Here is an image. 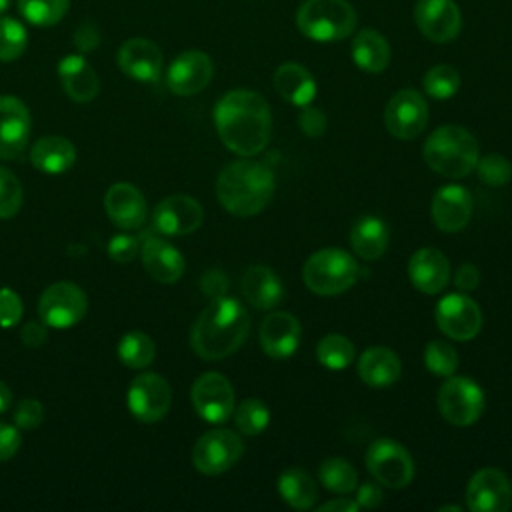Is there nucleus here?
I'll return each mask as SVG.
<instances>
[{
  "label": "nucleus",
  "instance_id": "nucleus-54",
  "mask_svg": "<svg viewBox=\"0 0 512 512\" xmlns=\"http://www.w3.org/2000/svg\"><path fill=\"white\" fill-rule=\"evenodd\" d=\"M360 506L356 500L350 498H334L330 502H324L318 512H356Z\"/></svg>",
  "mask_w": 512,
  "mask_h": 512
},
{
  "label": "nucleus",
  "instance_id": "nucleus-47",
  "mask_svg": "<svg viewBox=\"0 0 512 512\" xmlns=\"http://www.w3.org/2000/svg\"><path fill=\"white\" fill-rule=\"evenodd\" d=\"M298 126L310 138L322 136L324 130H326V116L320 108H314V106L306 104V106H302V112L298 116Z\"/></svg>",
  "mask_w": 512,
  "mask_h": 512
},
{
  "label": "nucleus",
  "instance_id": "nucleus-19",
  "mask_svg": "<svg viewBox=\"0 0 512 512\" xmlns=\"http://www.w3.org/2000/svg\"><path fill=\"white\" fill-rule=\"evenodd\" d=\"M204 210L198 200L186 194H172L154 208V228L168 236H184L200 228Z\"/></svg>",
  "mask_w": 512,
  "mask_h": 512
},
{
  "label": "nucleus",
  "instance_id": "nucleus-51",
  "mask_svg": "<svg viewBox=\"0 0 512 512\" xmlns=\"http://www.w3.org/2000/svg\"><path fill=\"white\" fill-rule=\"evenodd\" d=\"M480 284V272L474 264H462L458 266L456 274H454V286L460 292H470Z\"/></svg>",
  "mask_w": 512,
  "mask_h": 512
},
{
  "label": "nucleus",
  "instance_id": "nucleus-34",
  "mask_svg": "<svg viewBox=\"0 0 512 512\" xmlns=\"http://www.w3.org/2000/svg\"><path fill=\"white\" fill-rule=\"evenodd\" d=\"M320 482L334 494H350L358 486V474L354 466L344 458H328L318 470Z\"/></svg>",
  "mask_w": 512,
  "mask_h": 512
},
{
  "label": "nucleus",
  "instance_id": "nucleus-13",
  "mask_svg": "<svg viewBox=\"0 0 512 512\" xmlns=\"http://www.w3.org/2000/svg\"><path fill=\"white\" fill-rule=\"evenodd\" d=\"M436 324L452 340L466 342L478 336L482 328V310L466 292L446 294L436 304Z\"/></svg>",
  "mask_w": 512,
  "mask_h": 512
},
{
  "label": "nucleus",
  "instance_id": "nucleus-28",
  "mask_svg": "<svg viewBox=\"0 0 512 512\" xmlns=\"http://www.w3.org/2000/svg\"><path fill=\"white\" fill-rule=\"evenodd\" d=\"M242 292L248 304L258 310H272L284 298V288L276 272L268 266H252L242 276Z\"/></svg>",
  "mask_w": 512,
  "mask_h": 512
},
{
  "label": "nucleus",
  "instance_id": "nucleus-37",
  "mask_svg": "<svg viewBox=\"0 0 512 512\" xmlns=\"http://www.w3.org/2000/svg\"><path fill=\"white\" fill-rule=\"evenodd\" d=\"M424 92L434 100H448L460 88V74L450 64L432 66L422 78Z\"/></svg>",
  "mask_w": 512,
  "mask_h": 512
},
{
  "label": "nucleus",
  "instance_id": "nucleus-44",
  "mask_svg": "<svg viewBox=\"0 0 512 512\" xmlns=\"http://www.w3.org/2000/svg\"><path fill=\"white\" fill-rule=\"evenodd\" d=\"M44 420V408L36 398H22L14 408V424L22 430L38 428Z\"/></svg>",
  "mask_w": 512,
  "mask_h": 512
},
{
  "label": "nucleus",
  "instance_id": "nucleus-18",
  "mask_svg": "<svg viewBox=\"0 0 512 512\" xmlns=\"http://www.w3.org/2000/svg\"><path fill=\"white\" fill-rule=\"evenodd\" d=\"M30 112L16 96H0V158L16 160L30 138Z\"/></svg>",
  "mask_w": 512,
  "mask_h": 512
},
{
  "label": "nucleus",
  "instance_id": "nucleus-30",
  "mask_svg": "<svg viewBox=\"0 0 512 512\" xmlns=\"http://www.w3.org/2000/svg\"><path fill=\"white\" fill-rule=\"evenodd\" d=\"M30 162L44 174H62L76 162V148L68 138L44 136L34 142Z\"/></svg>",
  "mask_w": 512,
  "mask_h": 512
},
{
  "label": "nucleus",
  "instance_id": "nucleus-20",
  "mask_svg": "<svg viewBox=\"0 0 512 512\" xmlns=\"http://www.w3.org/2000/svg\"><path fill=\"white\" fill-rule=\"evenodd\" d=\"M472 216V196L466 188L448 184L436 190L432 198V220L442 232H460Z\"/></svg>",
  "mask_w": 512,
  "mask_h": 512
},
{
  "label": "nucleus",
  "instance_id": "nucleus-1",
  "mask_svg": "<svg viewBox=\"0 0 512 512\" xmlns=\"http://www.w3.org/2000/svg\"><path fill=\"white\" fill-rule=\"evenodd\" d=\"M214 126L228 150L246 158L256 156L272 134L270 106L254 90H230L214 106Z\"/></svg>",
  "mask_w": 512,
  "mask_h": 512
},
{
  "label": "nucleus",
  "instance_id": "nucleus-26",
  "mask_svg": "<svg viewBox=\"0 0 512 512\" xmlns=\"http://www.w3.org/2000/svg\"><path fill=\"white\" fill-rule=\"evenodd\" d=\"M58 76L64 92L74 102H90L100 90V80L94 68L80 54H68L58 62Z\"/></svg>",
  "mask_w": 512,
  "mask_h": 512
},
{
  "label": "nucleus",
  "instance_id": "nucleus-41",
  "mask_svg": "<svg viewBox=\"0 0 512 512\" xmlns=\"http://www.w3.org/2000/svg\"><path fill=\"white\" fill-rule=\"evenodd\" d=\"M424 364L436 376H452L458 368V354L448 342L432 340L424 348Z\"/></svg>",
  "mask_w": 512,
  "mask_h": 512
},
{
  "label": "nucleus",
  "instance_id": "nucleus-48",
  "mask_svg": "<svg viewBox=\"0 0 512 512\" xmlns=\"http://www.w3.org/2000/svg\"><path fill=\"white\" fill-rule=\"evenodd\" d=\"M200 288L206 296L210 298H220V296H226V290H228V276L218 270V268H212L208 272L202 274L200 278Z\"/></svg>",
  "mask_w": 512,
  "mask_h": 512
},
{
  "label": "nucleus",
  "instance_id": "nucleus-16",
  "mask_svg": "<svg viewBox=\"0 0 512 512\" xmlns=\"http://www.w3.org/2000/svg\"><path fill=\"white\" fill-rule=\"evenodd\" d=\"M414 22L424 38L446 44L460 34L462 14L454 0H418Z\"/></svg>",
  "mask_w": 512,
  "mask_h": 512
},
{
  "label": "nucleus",
  "instance_id": "nucleus-12",
  "mask_svg": "<svg viewBox=\"0 0 512 512\" xmlns=\"http://www.w3.org/2000/svg\"><path fill=\"white\" fill-rule=\"evenodd\" d=\"M384 122L398 140H414L428 124V106L420 92L412 88L398 90L386 104Z\"/></svg>",
  "mask_w": 512,
  "mask_h": 512
},
{
  "label": "nucleus",
  "instance_id": "nucleus-21",
  "mask_svg": "<svg viewBox=\"0 0 512 512\" xmlns=\"http://www.w3.org/2000/svg\"><path fill=\"white\" fill-rule=\"evenodd\" d=\"M162 52L146 38H130L118 50L120 70L138 82H156L162 74Z\"/></svg>",
  "mask_w": 512,
  "mask_h": 512
},
{
  "label": "nucleus",
  "instance_id": "nucleus-31",
  "mask_svg": "<svg viewBox=\"0 0 512 512\" xmlns=\"http://www.w3.org/2000/svg\"><path fill=\"white\" fill-rule=\"evenodd\" d=\"M388 226L376 216H362L350 230V244L354 254L362 260H378L388 248Z\"/></svg>",
  "mask_w": 512,
  "mask_h": 512
},
{
  "label": "nucleus",
  "instance_id": "nucleus-11",
  "mask_svg": "<svg viewBox=\"0 0 512 512\" xmlns=\"http://www.w3.org/2000/svg\"><path fill=\"white\" fill-rule=\"evenodd\" d=\"M172 402V388L160 374L144 372L136 376L128 388L126 404L132 416L140 422L152 424L166 416Z\"/></svg>",
  "mask_w": 512,
  "mask_h": 512
},
{
  "label": "nucleus",
  "instance_id": "nucleus-36",
  "mask_svg": "<svg viewBox=\"0 0 512 512\" xmlns=\"http://www.w3.org/2000/svg\"><path fill=\"white\" fill-rule=\"evenodd\" d=\"M156 346L152 338L144 332H128L118 344V358L128 368H146L152 364Z\"/></svg>",
  "mask_w": 512,
  "mask_h": 512
},
{
  "label": "nucleus",
  "instance_id": "nucleus-15",
  "mask_svg": "<svg viewBox=\"0 0 512 512\" xmlns=\"http://www.w3.org/2000/svg\"><path fill=\"white\" fill-rule=\"evenodd\" d=\"M512 506V484L498 468L478 470L466 486V508L472 512H508Z\"/></svg>",
  "mask_w": 512,
  "mask_h": 512
},
{
  "label": "nucleus",
  "instance_id": "nucleus-40",
  "mask_svg": "<svg viewBox=\"0 0 512 512\" xmlns=\"http://www.w3.org/2000/svg\"><path fill=\"white\" fill-rule=\"evenodd\" d=\"M28 46L26 28L14 18H0V60L12 62L22 56Z\"/></svg>",
  "mask_w": 512,
  "mask_h": 512
},
{
  "label": "nucleus",
  "instance_id": "nucleus-53",
  "mask_svg": "<svg viewBox=\"0 0 512 512\" xmlns=\"http://www.w3.org/2000/svg\"><path fill=\"white\" fill-rule=\"evenodd\" d=\"M20 338H22V342H24L26 346L38 348V346H42L44 340H46V330H44V326L38 324V322H28V324L22 326Z\"/></svg>",
  "mask_w": 512,
  "mask_h": 512
},
{
  "label": "nucleus",
  "instance_id": "nucleus-4",
  "mask_svg": "<svg viewBox=\"0 0 512 512\" xmlns=\"http://www.w3.org/2000/svg\"><path fill=\"white\" fill-rule=\"evenodd\" d=\"M422 156L434 172L446 178H464L474 170L480 154L476 138L466 128L446 124L426 138Z\"/></svg>",
  "mask_w": 512,
  "mask_h": 512
},
{
  "label": "nucleus",
  "instance_id": "nucleus-10",
  "mask_svg": "<svg viewBox=\"0 0 512 512\" xmlns=\"http://www.w3.org/2000/svg\"><path fill=\"white\" fill-rule=\"evenodd\" d=\"M86 294L72 282H56L48 286L38 302L40 320L52 328H70L86 314Z\"/></svg>",
  "mask_w": 512,
  "mask_h": 512
},
{
  "label": "nucleus",
  "instance_id": "nucleus-55",
  "mask_svg": "<svg viewBox=\"0 0 512 512\" xmlns=\"http://www.w3.org/2000/svg\"><path fill=\"white\" fill-rule=\"evenodd\" d=\"M10 404H12V392H10V388L0 380V414L6 412V410L10 408Z\"/></svg>",
  "mask_w": 512,
  "mask_h": 512
},
{
  "label": "nucleus",
  "instance_id": "nucleus-45",
  "mask_svg": "<svg viewBox=\"0 0 512 512\" xmlns=\"http://www.w3.org/2000/svg\"><path fill=\"white\" fill-rule=\"evenodd\" d=\"M22 318V300L10 288H0V328H12Z\"/></svg>",
  "mask_w": 512,
  "mask_h": 512
},
{
  "label": "nucleus",
  "instance_id": "nucleus-6",
  "mask_svg": "<svg viewBox=\"0 0 512 512\" xmlns=\"http://www.w3.org/2000/svg\"><path fill=\"white\" fill-rule=\"evenodd\" d=\"M302 278L306 288L314 294L336 296L352 288L358 280V264L340 248H324L306 260Z\"/></svg>",
  "mask_w": 512,
  "mask_h": 512
},
{
  "label": "nucleus",
  "instance_id": "nucleus-35",
  "mask_svg": "<svg viewBox=\"0 0 512 512\" xmlns=\"http://www.w3.org/2000/svg\"><path fill=\"white\" fill-rule=\"evenodd\" d=\"M354 344L342 334H326L316 346L318 362L328 370H344L354 360Z\"/></svg>",
  "mask_w": 512,
  "mask_h": 512
},
{
  "label": "nucleus",
  "instance_id": "nucleus-7",
  "mask_svg": "<svg viewBox=\"0 0 512 512\" xmlns=\"http://www.w3.org/2000/svg\"><path fill=\"white\" fill-rule=\"evenodd\" d=\"M486 406L484 390L466 376H448L438 390V410L454 426H470L480 420Z\"/></svg>",
  "mask_w": 512,
  "mask_h": 512
},
{
  "label": "nucleus",
  "instance_id": "nucleus-14",
  "mask_svg": "<svg viewBox=\"0 0 512 512\" xmlns=\"http://www.w3.org/2000/svg\"><path fill=\"white\" fill-rule=\"evenodd\" d=\"M192 406L196 414L212 424L226 422L234 412V388L218 372H206L192 384Z\"/></svg>",
  "mask_w": 512,
  "mask_h": 512
},
{
  "label": "nucleus",
  "instance_id": "nucleus-3",
  "mask_svg": "<svg viewBox=\"0 0 512 512\" xmlns=\"http://www.w3.org/2000/svg\"><path fill=\"white\" fill-rule=\"evenodd\" d=\"M274 188V172L248 158L228 164L216 180V196L224 210L242 218L262 212L270 204Z\"/></svg>",
  "mask_w": 512,
  "mask_h": 512
},
{
  "label": "nucleus",
  "instance_id": "nucleus-17",
  "mask_svg": "<svg viewBox=\"0 0 512 512\" xmlns=\"http://www.w3.org/2000/svg\"><path fill=\"white\" fill-rule=\"evenodd\" d=\"M212 74L214 64L206 52L186 50L172 60L166 72V84L178 96H194L208 86Z\"/></svg>",
  "mask_w": 512,
  "mask_h": 512
},
{
  "label": "nucleus",
  "instance_id": "nucleus-25",
  "mask_svg": "<svg viewBox=\"0 0 512 512\" xmlns=\"http://www.w3.org/2000/svg\"><path fill=\"white\" fill-rule=\"evenodd\" d=\"M104 208L108 218L124 230L140 228L146 220V200L142 192L128 182H118L108 188Z\"/></svg>",
  "mask_w": 512,
  "mask_h": 512
},
{
  "label": "nucleus",
  "instance_id": "nucleus-57",
  "mask_svg": "<svg viewBox=\"0 0 512 512\" xmlns=\"http://www.w3.org/2000/svg\"><path fill=\"white\" fill-rule=\"evenodd\" d=\"M10 8V0H0V14H4Z\"/></svg>",
  "mask_w": 512,
  "mask_h": 512
},
{
  "label": "nucleus",
  "instance_id": "nucleus-22",
  "mask_svg": "<svg viewBox=\"0 0 512 512\" xmlns=\"http://www.w3.org/2000/svg\"><path fill=\"white\" fill-rule=\"evenodd\" d=\"M300 336V322L288 312H272L260 324V346L270 358H290L298 350Z\"/></svg>",
  "mask_w": 512,
  "mask_h": 512
},
{
  "label": "nucleus",
  "instance_id": "nucleus-42",
  "mask_svg": "<svg viewBox=\"0 0 512 512\" xmlns=\"http://www.w3.org/2000/svg\"><path fill=\"white\" fill-rule=\"evenodd\" d=\"M478 180L486 186H504L512 180V164L502 154H486L478 156L474 166Z\"/></svg>",
  "mask_w": 512,
  "mask_h": 512
},
{
  "label": "nucleus",
  "instance_id": "nucleus-23",
  "mask_svg": "<svg viewBox=\"0 0 512 512\" xmlns=\"http://www.w3.org/2000/svg\"><path fill=\"white\" fill-rule=\"evenodd\" d=\"M140 256L146 272L162 284H172L184 274V256L160 236L146 234L140 244Z\"/></svg>",
  "mask_w": 512,
  "mask_h": 512
},
{
  "label": "nucleus",
  "instance_id": "nucleus-39",
  "mask_svg": "<svg viewBox=\"0 0 512 512\" xmlns=\"http://www.w3.org/2000/svg\"><path fill=\"white\" fill-rule=\"evenodd\" d=\"M234 422L242 434L258 436L270 422V410L260 398H246L234 410Z\"/></svg>",
  "mask_w": 512,
  "mask_h": 512
},
{
  "label": "nucleus",
  "instance_id": "nucleus-49",
  "mask_svg": "<svg viewBox=\"0 0 512 512\" xmlns=\"http://www.w3.org/2000/svg\"><path fill=\"white\" fill-rule=\"evenodd\" d=\"M20 448V434L14 426L0 422V462L10 460Z\"/></svg>",
  "mask_w": 512,
  "mask_h": 512
},
{
  "label": "nucleus",
  "instance_id": "nucleus-2",
  "mask_svg": "<svg viewBox=\"0 0 512 512\" xmlns=\"http://www.w3.org/2000/svg\"><path fill=\"white\" fill-rule=\"evenodd\" d=\"M248 330L250 316L236 298H212L192 326L190 346L204 360H222L244 344Z\"/></svg>",
  "mask_w": 512,
  "mask_h": 512
},
{
  "label": "nucleus",
  "instance_id": "nucleus-46",
  "mask_svg": "<svg viewBox=\"0 0 512 512\" xmlns=\"http://www.w3.org/2000/svg\"><path fill=\"white\" fill-rule=\"evenodd\" d=\"M138 250H140V244L130 234H116L108 242V256L116 262H122V264L134 260Z\"/></svg>",
  "mask_w": 512,
  "mask_h": 512
},
{
  "label": "nucleus",
  "instance_id": "nucleus-33",
  "mask_svg": "<svg viewBox=\"0 0 512 512\" xmlns=\"http://www.w3.org/2000/svg\"><path fill=\"white\" fill-rule=\"evenodd\" d=\"M278 494L294 510H308L318 498L316 482L302 468H286L278 476Z\"/></svg>",
  "mask_w": 512,
  "mask_h": 512
},
{
  "label": "nucleus",
  "instance_id": "nucleus-29",
  "mask_svg": "<svg viewBox=\"0 0 512 512\" xmlns=\"http://www.w3.org/2000/svg\"><path fill=\"white\" fill-rule=\"evenodd\" d=\"M274 88L276 92L294 106H306L316 96V82L314 76L296 62L280 64L274 72Z\"/></svg>",
  "mask_w": 512,
  "mask_h": 512
},
{
  "label": "nucleus",
  "instance_id": "nucleus-50",
  "mask_svg": "<svg viewBox=\"0 0 512 512\" xmlns=\"http://www.w3.org/2000/svg\"><path fill=\"white\" fill-rule=\"evenodd\" d=\"M384 500V492L378 486V482H364L356 486V502L362 508H376Z\"/></svg>",
  "mask_w": 512,
  "mask_h": 512
},
{
  "label": "nucleus",
  "instance_id": "nucleus-5",
  "mask_svg": "<svg viewBox=\"0 0 512 512\" xmlns=\"http://www.w3.org/2000/svg\"><path fill=\"white\" fill-rule=\"evenodd\" d=\"M356 22V10L348 0H304L296 12L298 30L314 42L344 40Z\"/></svg>",
  "mask_w": 512,
  "mask_h": 512
},
{
  "label": "nucleus",
  "instance_id": "nucleus-9",
  "mask_svg": "<svg viewBox=\"0 0 512 512\" xmlns=\"http://www.w3.org/2000/svg\"><path fill=\"white\" fill-rule=\"evenodd\" d=\"M244 442L232 430H210L202 434L192 448V464L206 476L230 470L242 456Z\"/></svg>",
  "mask_w": 512,
  "mask_h": 512
},
{
  "label": "nucleus",
  "instance_id": "nucleus-32",
  "mask_svg": "<svg viewBox=\"0 0 512 512\" xmlns=\"http://www.w3.org/2000/svg\"><path fill=\"white\" fill-rule=\"evenodd\" d=\"M352 60L368 74L382 72L390 64L388 40L372 28L360 30L352 40Z\"/></svg>",
  "mask_w": 512,
  "mask_h": 512
},
{
  "label": "nucleus",
  "instance_id": "nucleus-52",
  "mask_svg": "<svg viewBox=\"0 0 512 512\" xmlns=\"http://www.w3.org/2000/svg\"><path fill=\"white\" fill-rule=\"evenodd\" d=\"M74 40H76V46L82 52H90V50H94L100 44V34H98V30L92 24H84L82 28L76 30Z\"/></svg>",
  "mask_w": 512,
  "mask_h": 512
},
{
  "label": "nucleus",
  "instance_id": "nucleus-8",
  "mask_svg": "<svg viewBox=\"0 0 512 512\" xmlns=\"http://www.w3.org/2000/svg\"><path fill=\"white\" fill-rule=\"evenodd\" d=\"M366 468L378 484L388 488H404L414 478L412 456L402 444L390 438H378L368 446Z\"/></svg>",
  "mask_w": 512,
  "mask_h": 512
},
{
  "label": "nucleus",
  "instance_id": "nucleus-24",
  "mask_svg": "<svg viewBox=\"0 0 512 512\" xmlns=\"http://www.w3.org/2000/svg\"><path fill=\"white\" fill-rule=\"evenodd\" d=\"M408 276L416 290L424 294H440L450 280V262L436 248H420L410 256Z\"/></svg>",
  "mask_w": 512,
  "mask_h": 512
},
{
  "label": "nucleus",
  "instance_id": "nucleus-38",
  "mask_svg": "<svg viewBox=\"0 0 512 512\" xmlns=\"http://www.w3.org/2000/svg\"><path fill=\"white\" fill-rule=\"evenodd\" d=\"M70 0H18L20 14L34 26H54L68 12Z\"/></svg>",
  "mask_w": 512,
  "mask_h": 512
},
{
  "label": "nucleus",
  "instance_id": "nucleus-43",
  "mask_svg": "<svg viewBox=\"0 0 512 512\" xmlns=\"http://www.w3.org/2000/svg\"><path fill=\"white\" fill-rule=\"evenodd\" d=\"M22 206V184L4 166H0V218H12Z\"/></svg>",
  "mask_w": 512,
  "mask_h": 512
},
{
  "label": "nucleus",
  "instance_id": "nucleus-56",
  "mask_svg": "<svg viewBox=\"0 0 512 512\" xmlns=\"http://www.w3.org/2000/svg\"><path fill=\"white\" fill-rule=\"evenodd\" d=\"M446 510H452V512H460L462 508L458 504H448V506H440L438 512H446Z\"/></svg>",
  "mask_w": 512,
  "mask_h": 512
},
{
  "label": "nucleus",
  "instance_id": "nucleus-27",
  "mask_svg": "<svg viewBox=\"0 0 512 512\" xmlns=\"http://www.w3.org/2000/svg\"><path fill=\"white\" fill-rule=\"evenodd\" d=\"M402 372L400 358L386 346H372L362 352L358 360V376L370 388L392 386Z\"/></svg>",
  "mask_w": 512,
  "mask_h": 512
}]
</instances>
